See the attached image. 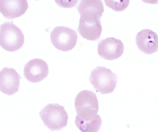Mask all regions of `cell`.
Instances as JSON below:
<instances>
[{
  "mask_svg": "<svg viewBox=\"0 0 158 132\" xmlns=\"http://www.w3.org/2000/svg\"><path fill=\"white\" fill-rule=\"evenodd\" d=\"M75 106L77 113L76 118L89 121L98 116L99 104L96 94L90 90H83L76 97Z\"/></svg>",
  "mask_w": 158,
  "mask_h": 132,
  "instance_id": "cell-1",
  "label": "cell"
},
{
  "mask_svg": "<svg viewBox=\"0 0 158 132\" xmlns=\"http://www.w3.org/2000/svg\"><path fill=\"white\" fill-rule=\"evenodd\" d=\"M89 81L96 91L102 94L113 92L117 83V76L110 69L98 66L92 70Z\"/></svg>",
  "mask_w": 158,
  "mask_h": 132,
  "instance_id": "cell-2",
  "label": "cell"
},
{
  "mask_svg": "<svg viewBox=\"0 0 158 132\" xmlns=\"http://www.w3.org/2000/svg\"><path fill=\"white\" fill-rule=\"evenodd\" d=\"M40 116L44 124L51 130H60L67 125L68 116L64 107L58 104H50L42 109Z\"/></svg>",
  "mask_w": 158,
  "mask_h": 132,
  "instance_id": "cell-3",
  "label": "cell"
},
{
  "mask_svg": "<svg viewBox=\"0 0 158 132\" xmlns=\"http://www.w3.org/2000/svg\"><path fill=\"white\" fill-rule=\"evenodd\" d=\"M24 39L21 29L12 23H4L0 27V45L5 50H18L23 45Z\"/></svg>",
  "mask_w": 158,
  "mask_h": 132,
  "instance_id": "cell-4",
  "label": "cell"
},
{
  "mask_svg": "<svg viewBox=\"0 0 158 132\" xmlns=\"http://www.w3.org/2000/svg\"><path fill=\"white\" fill-rule=\"evenodd\" d=\"M77 35L75 30L65 27H55L51 34V40L53 46L59 50L69 51L76 45Z\"/></svg>",
  "mask_w": 158,
  "mask_h": 132,
  "instance_id": "cell-5",
  "label": "cell"
},
{
  "mask_svg": "<svg viewBox=\"0 0 158 132\" xmlns=\"http://www.w3.org/2000/svg\"><path fill=\"white\" fill-rule=\"evenodd\" d=\"M77 10L80 20L85 23H94L101 22L104 7L101 0H81Z\"/></svg>",
  "mask_w": 158,
  "mask_h": 132,
  "instance_id": "cell-6",
  "label": "cell"
},
{
  "mask_svg": "<svg viewBox=\"0 0 158 132\" xmlns=\"http://www.w3.org/2000/svg\"><path fill=\"white\" fill-rule=\"evenodd\" d=\"M124 50V46L120 39L113 37L100 40L98 44V53L102 59L113 60L120 58Z\"/></svg>",
  "mask_w": 158,
  "mask_h": 132,
  "instance_id": "cell-7",
  "label": "cell"
},
{
  "mask_svg": "<svg viewBox=\"0 0 158 132\" xmlns=\"http://www.w3.org/2000/svg\"><path fill=\"white\" fill-rule=\"evenodd\" d=\"M48 64L41 59L31 60L25 65L24 75L31 83H39L42 81L48 76Z\"/></svg>",
  "mask_w": 158,
  "mask_h": 132,
  "instance_id": "cell-8",
  "label": "cell"
},
{
  "mask_svg": "<svg viewBox=\"0 0 158 132\" xmlns=\"http://www.w3.org/2000/svg\"><path fill=\"white\" fill-rule=\"evenodd\" d=\"M21 76L13 68H4L0 72V89L2 93L12 96L18 92Z\"/></svg>",
  "mask_w": 158,
  "mask_h": 132,
  "instance_id": "cell-9",
  "label": "cell"
},
{
  "mask_svg": "<svg viewBox=\"0 0 158 132\" xmlns=\"http://www.w3.org/2000/svg\"><path fill=\"white\" fill-rule=\"evenodd\" d=\"M136 43L140 51L145 54H152L158 50V35L149 29H144L138 33Z\"/></svg>",
  "mask_w": 158,
  "mask_h": 132,
  "instance_id": "cell-10",
  "label": "cell"
},
{
  "mask_svg": "<svg viewBox=\"0 0 158 132\" xmlns=\"http://www.w3.org/2000/svg\"><path fill=\"white\" fill-rule=\"evenodd\" d=\"M28 8L27 0H0V12L7 19L20 17Z\"/></svg>",
  "mask_w": 158,
  "mask_h": 132,
  "instance_id": "cell-11",
  "label": "cell"
},
{
  "mask_svg": "<svg viewBox=\"0 0 158 132\" xmlns=\"http://www.w3.org/2000/svg\"><path fill=\"white\" fill-rule=\"evenodd\" d=\"M78 31L80 35L87 40L95 41L100 37L102 27L101 22L97 23H86L79 20Z\"/></svg>",
  "mask_w": 158,
  "mask_h": 132,
  "instance_id": "cell-12",
  "label": "cell"
},
{
  "mask_svg": "<svg viewBox=\"0 0 158 132\" xmlns=\"http://www.w3.org/2000/svg\"><path fill=\"white\" fill-rule=\"evenodd\" d=\"M75 124L77 128L82 132H97L102 125L101 118L99 115L95 119L89 121H84L76 118Z\"/></svg>",
  "mask_w": 158,
  "mask_h": 132,
  "instance_id": "cell-13",
  "label": "cell"
},
{
  "mask_svg": "<svg viewBox=\"0 0 158 132\" xmlns=\"http://www.w3.org/2000/svg\"><path fill=\"white\" fill-rule=\"evenodd\" d=\"M106 6L113 10L121 12L128 7L130 0H104Z\"/></svg>",
  "mask_w": 158,
  "mask_h": 132,
  "instance_id": "cell-14",
  "label": "cell"
},
{
  "mask_svg": "<svg viewBox=\"0 0 158 132\" xmlns=\"http://www.w3.org/2000/svg\"><path fill=\"white\" fill-rule=\"evenodd\" d=\"M79 0H55L57 5L63 8H73L76 6Z\"/></svg>",
  "mask_w": 158,
  "mask_h": 132,
  "instance_id": "cell-15",
  "label": "cell"
},
{
  "mask_svg": "<svg viewBox=\"0 0 158 132\" xmlns=\"http://www.w3.org/2000/svg\"><path fill=\"white\" fill-rule=\"evenodd\" d=\"M143 2L148 4H158V0H141Z\"/></svg>",
  "mask_w": 158,
  "mask_h": 132,
  "instance_id": "cell-16",
  "label": "cell"
},
{
  "mask_svg": "<svg viewBox=\"0 0 158 132\" xmlns=\"http://www.w3.org/2000/svg\"><path fill=\"white\" fill-rule=\"evenodd\" d=\"M36 1H38V0H36Z\"/></svg>",
  "mask_w": 158,
  "mask_h": 132,
  "instance_id": "cell-17",
  "label": "cell"
}]
</instances>
